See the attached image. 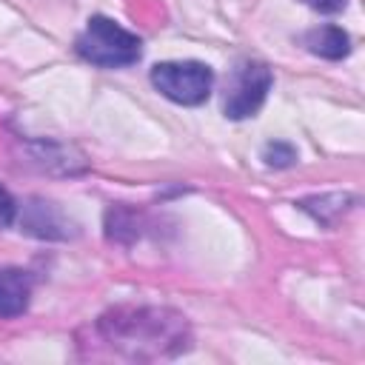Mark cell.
Listing matches in <instances>:
<instances>
[{
    "label": "cell",
    "mask_w": 365,
    "mask_h": 365,
    "mask_svg": "<svg viewBox=\"0 0 365 365\" xmlns=\"http://www.w3.org/2000/svg\"><path fill=\"white\" fill-rule=\"evenodd\" d=\"M20 231H26L29 237H37V240H74L80 234L77 222L51 200H43V197H31L26 205H23V214H20Z\"/></svg>",
    "instance_id": "obj_5"
},
{
    "label": "cell",
    "mask_w": 365,
    "mask_h": 365,
    "mask_svg": "<svg viewBox=\"0 0 365 365\" xmlns=\"http://www.w3.org/2000/svg\"><path fill=\"white\" fill-rule=\"evenodd\" d=\"M31 277L23 268H0V319L20 317L29 308Z\"/></svg>",
    "instance_id": "obj_6"
},
{
    "label": "cell",
    "mask_w": 365,
    "mask_h": 365,
    "mask_svg": "<svg viewBox=\"0 0 365 365\" xmlns=\"http://www.w3.org/2000/svg\"><path fill=\"white\" fill-rule=\"evenodd\" d=\"M17 220V202L14 197L0 185V228H9Z\"/></svg>",
    "instance_id": "obj_9"
},
{
    "label": "cell",
    "mask_w": 365,
    "mask_h": 365,
    "mask_svg": "<svg viewBox=\"0 0 365 365\" xmlns=\"http://www.w3.org/2000/svg\"><path fill=\"white\" fill-rule=\"evenodd\" d=\"M77 54L100 68H125L131 63L140 60L143 54V40L123 29L120 23H114L106 14H94L88 17L86 29L80 31L77 43H74Z\"/></svg>",
    "instance_id": "obj_2"
},
{
    "label": "cell",
    "mask_w": 365,
    "mask_h": 365,
    "mask_svg": "<svg viewBox=\"0 0 365 365\" xmlns=\"http://www.w3.org/2000/svg\"><path fill=\"white\" fill-rule=\"evenodd\" d=\"M305 46L311 54L325 60H342L351 51V37L339 26H317L305 34Z\"/></svg>",
    "instance_id": "obj_7"
},
{
    "label": "cell",
    "mask_w": 365,
    "mask_h": 365,
    "mask_svg": "<svg viewBox=\"0 0 365 365\" xmlns=\"http://www.w3.org/2000/svg\"><path fill=\"white\" fill-rule=\"evenodd\" d=\"M302 3L319 14H336L345 9V0H302Z\"/></svg>",
    "instance_id": "obj_10"
},
{
    "label": "cell",
    "mask_w": 365,
    "mask_h": 365,
    "mask_svg": "<svg viewBox=\"0 0 365 365\" xmlns=\"http://www.w3.org/2000/svg\"><path fill=\"white\" fill-rule=\"evenodd\" d=\"M271 86H274V74L265 63H259V60L237 63V68L231 71L228 86H225V100H222L225 117L228 120L254 117L262 108Z\"/></svg>",
    "instance_id": "obj_4"
},
{
    "label": "cell",
    "mask_w": 365,
    "mask_h": 365,
    "mask_svg": "<svg viewBox=\"0 0 365 365\" xmlns=\"http://www.w3.org/2000/svg\"><path fill=\"white\" fill-rule=\"evenodd\" d=\"M97 334L128 359H171L191 348L185 317L154 305L111 308L97 319Z\"/></svg>",
    "instance_id": "obj_1"
},
{
    "label": "cell",
    "mask_w": 365,
    "mask_h": 365,
    "mask_svg": "<svg viewBox=\"0 0 365 365\" xmlns=\"http://www.w3.org/2000/svg\"><path fill=\"white\" fill-rule=\"evenodd\" d=\"M262 160H265V165H271V168H288V165L297 163V148H294L291 143L277 140V143H268V145L262 148Z\"/></svg>",
    "instance_id": "obj_8"
},
{
    "label": "cell",
    "mask_w": 365,
    "mask_h": 365,
    "mask_svg": "<svg viewBox=\"0 0 365 365\" xmlns=\"http://www.w3.org/2000/svg\"><path fill=\"white\" fill-rule=\"evenodd\" d=\"M151 86L171 103L200 106L211 94L214 71L200 60H165L151 68Z\"/></svg>",
    "instance_id": "obj_3"
}]
</instances>
